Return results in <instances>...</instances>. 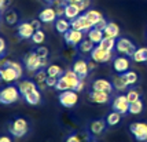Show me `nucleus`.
Returning a JSON list of instances; mask_svg holds the SVG:
<instances>
[{
    "mask_svg": "<svg viewBox=\"0 0 147 142\" xmlns=\"http://www.w3.org/2000/svg\"><path fill=\"white\" fill-rule=\"evenodd\" d=\"M122 76H124V79H125V82L128 83V86L131 87V86H135V84L138 83V73L134 71H131L129 69L128 72H125V73H122Z\"/></svg>",
    "mask_w": 147,
    "mask_h": 142,
    "instance_id": "obj_36",
    "label": "nucleus"
},
{
    "mask_svg": "<svg viewBox=\"0 0 147 142\" xmlns=\"http://www.w3.org/2000/svg\"><path fill=\"white\" fill-rule=\"evenodd\" d=\"M44 1H47V3H50V4H51V3L54 1V0H44Z\"/></svg>",
    "mask_w": 147,
    "mask_h": 142,
    "instance_id": "obj_51",
    "label": "nucleus"
},
{
    "mask_svg": "<svg viewBox=\"0 0 147 142\" xmlns=\"http://www.w3.org/2000/svg\"><path fill=\"white\" fill-rule=\"evenodd\" d=\"M17 86H18L19 92H21V95H22V97L38 88V86L36 84V82H34V80H28V79H25V80H21Z\"/></svg>",
    "mask_w": 147,
    "mask_h": 142,
    "instance_id": "obj_19",
    "label": "nucleus"
},
{
    "mask_svg": "<svg viewBox=\"0 0 147 142\" xmlns=\"http://www.w3.org/2000/svg\"><path fill=\"white\" fill-rule=\"evenodd\" d=\"M58 99H59V103L63 108H73V106H76L78 103V92L76 90L59 91Z\"/></svg>",
    "mask_w": 147,
    "mask_h": 142,
    "instance_id": "obj_6",
    "label": "nucleus"
},
{
    "mask_svg": "<svg viewBox=\"0 0 147 142\" xmlns=\"http://www.w3.org/2000/svg\"><path fill=\"white\" fill-rule=\"evenodd\" d=\"M136 46L134 44V41H131L127 37H118L115 41V51L120 55H125V57H132L134 55Z\"/></svg>",
    "mask_w": 147,
    "mask_h": 142,
    "instance_id": "obj_7",
    "label": "nucleus"
},
{
    "mask_svg": "<svg viewBox=\"0 0 147 142\" xmlns=\"http://www.w3.org/2000/svg\"><path fill=\"white\" fill-rule=\"evenodd\" d=\"M85 15H87V18L94 24V26H95L100 20L105 18L103 14L100 13V11H98V10H87V11H85Z\"/></svg>",
    "mask_w": 147,
    "mask_h": 142,
    "instance_id": "obj_32",
    "label": "nucleus"
},
{
    "mask_svg": "<svg viewBox=\"0 0 147 142\" xmlns=\"http://www.w3.org/2000/svg\"><path fill=\"white\" fill-rule=\"evenodd\" d=\"M7 4H8V0H0V11H4Z\"/></svg>",
    "mask_w": 147,
    "mask_h": 142,
    "instance_id": "obj_48",
    "label": "nucleus"
},
{
    "mask_svg": "<svg viewBox=\"0 0 147 142\" xmlns=\"http://www.w3.org/2000/svg\"><path fill=\"white\" fill-rule=\"evenodd\" d=\"M92 90H98V91H105V92H109L111 94L114 87H113V83L109 82L107 79H96L92 82Z\"/></svg>",
    "mask_w": 147,
    "mask_h": 142,
    "instance_id": "obj_18",
    "label": "nucleus"
},
{
    "mask_svg": "<svg viewBox=\"0 0 147 142\" xmlns=\"http://www.w3.org/2000/svg\"><path fill=\"white\" fill-rule=\"evenodd\" d=\"M131 134L139 142H147V123L144 122H135L129 126Z\"/></svg>",
    "mask_w": 147,
    "mask_h": 142,
    "instance_id": "obj_9",
    "label": "nucleus"
},
{
    "mask_svg": "<svg viewBox=\"0 0 147 142\" xmlns=\"http://www.w3.org/2000/svg\"><path fill=\"white\" fill-rule=\"evenodd\" d=\"M131 58L134 59L136 64H143V62H146L147 61V48L146 47H139V48H136L134 52V55H132Z\"/></svg>",
    "mask_w": 147,
    "mask_h": 142,
    "instance_id": "obj_27",
    "label": "nucleus"
},
{
    "mask_svg": "<svg viewBox=\"0 0 147 142\" xmlns=\"http://www.w3.org/2000/svg\"><path fill=\"white\" fill-rule=\"evenodd\" d=\"M4 21L7 25H15L18 22V14L14 10H7L4 13Z\"/></svg>",
    "mask_w": 147,
    "mask_h": 142,
    "instance_id": "obj_35",
    "label": "nucleus"
},
{
    "mask_svg": "<svg viewBox=\"0 0 147 142\" xmlns=\"http://www.w3.org/2000/svg\"><path fill=\"white\" fill-rule=\"evenodd\" d=\"M115 41H117V39H111V37H103V40L98 46H100V47H102V48H105V50L113 51V50H115Z\"/></svg>",
    "mask_w": 147,
    "mask_h": 142,
    "instance_id": "obj_37",
    "label": "nucleus"
},
{
    "mask_svg": "<svg viewBox=\"0 0 147 142\" xmlns=\"http://www.w3.org/2000/svg\"><path fill=\"white\" fill-rule=\"evenodd\" d=\"M111 108H113V110L121 113V115L128 113L129 112V101H128V98H127V95L118 94L117 97H114L113 102H111Z\"/></svg>",
    "mask_w": 147,
    "mask_h": 142,
    "instance_id": "obj_12",
    "label": "nucleus"
},
{
    "mask_svg": "<svg viewBox=\"0 0 147 142\" xmlns=\"http://www.w3.org/2000/svg\"><path fill=\"white\" fill-rule=\"evenodd\" d=\"M81 77L77 75L73 69H67L63 72V75L58 79V83L55 88L58 91H65V90H76L77 84L80 83Z\"/></svg>",
    "mask_w": 147,
    "mask_h": 142,
    "instance_id": "obj_2",
    "label": "nucleus"
},
{
    "mask_svg": "<svg viewBox=\"0 0 147 142\" xmlns=\"http://www.w3.org/2000/svg\"><path fill=\"white\" fill-rule=\"evenodd\" d=\"M57 83H58V77H52V76H48V77H47V82H45L47 87H50V88H55Z\"/></svg>",
    "mask_w": 147,
    "mask_h": 142,
    "instance_id": "obj_43",
    "label": "nucleus"
},
{
    "mask_svg": "<svg viewBox=\"0 0 147 142\" xmlns=\"http://www.w3.org/2000/svg\"><path fill=\"white\" fill-rule=\"evenodd\" d=\"M22 98L25 99L26 103H29L32 106H36V105H38V103L41 102V91H40V88H37V90H34L32 92L24 95Z\"/></svg>",
    "mask_w": 147,
    "mask_h": 142,
    "instance_id": "obj_24",
    "label": "nucleus"
},
{
    "mask_svg": "<svg viewBox=\"0 0 147 142\" xmlns=\"http://www.w3.org/2000/svg\"><path fill=\"white\" fill-rule=\"evenodd\" d=\"M6 48H7L6 40L3 39V37H0V57H3V55H4V52H6Z\"/></svg>",
    "mask_w": 147,
    "mask_h": 142,
    "instance_id": "obj_44",
    "label": "nucleus"
},
{
    "mask_svg": "<svg viewBox=\"0 0 147 142\" xmlns=\"http://www.w3.org/2000/svg\"><path fill=\"white\" fill-rule=\"evenodd\" d=\"M0 142H13V139L8 135H1L0 137Z\"/></svg>",
    "mask_w": 147,
    "mask_h": 142,
    "instance_id": "obj_49",
    "label": "nucleus"
},
{
    "mask_svg": "<svg viewBox=\"0 0 147 142\" xmlns=\"http://www.w3.org/2000/svg\"><path fill=\"white\" fill-rule=\"evenodd\" d=\"M95 43H92L90 39H84L80 44H78V51L81 54H91L92 50L95 48Z\"/></svg>",
    "mask_w": 147,
    "mask_h": 142,
    "instance_id": "obj_30",
    "label": "nucleus"
},
{
    "mask_svg": "<svg viewBox=\"0 0 147 142\" xmlns=\"http://www.w3.org/2000/svg\"><path fill=\"white\" fill-rule=\"evenodd\" d=\"M41 24H43V22H41L40 20H33V21H32V25H33V28H34L36 31L41 29Z\"/></svg>",
    "mask_w": 147,
    "mask_h": 142,
    "instance_id": "obj_47",
    "label": "nucleus"
},
{
    "mask_svg": "<svg viewBox=\"0 0 147 142\" xmlns=\"http://www.w3.org/2000/svg\"><path fill=\"white\" fill-rule=\"evenodd\" d=\"M21 97L22 95L19 92L18 86H7L0 90V103H3V105L15 103Z\"/></svg>",
    "mask_w": 147,
    "mask_h": 142,
    "instance_id": "obj_4",
    "label": "nucleus"
},
{
    "mask_svg": "<svg viewBox=\"0 0 147 142\" xmlns=\"http://www.w3.org/2000/svg\"><path fill=\"white\" fill-rule=\"evenodd\" d=\"M24 65H25V68L29 72H34L36 73L37 71L44 69V68L48 66V58H41V57L37 55L36 51H32L24 57Z\"/></svg>",
    "mask_w": 147,
    "mask_h": 142,
    "instance_id": "obj_3",
    "label": "nucleus"
},
{
    "mask_svg": "<svg viewBox=\"0 0 147 142\" xmlns=\"http://www.w3.org/2000/svg\"><path fill=\"white\" fill-rule=\"evenodd\" d=\"M47 77H48V73H47V71H44V69H40V71L36 72V75H34V82H36V84L38 86L40 90L47 88V84H45Z\"/></svg>",
    "mask_w": 147,
    "mask_h": 142,
    "instance_id": "obj_26",
    "label": "nucleus"
},
{
    "mask_svg": "<svg viewBox=\"0 0 147 142\" xmlns=\"http://www.w3.org/2000/svg\"><path fill=\"white\" fill-rule=\"evenodd\" d=\"M106 25H107V21H106L105 18H103V20L99 21V22H98V24H96V25L94 26V28H96V29H99V31H103V29L106 28Z\"/></svg>",
    "mask_w": 147,
    "mask_h": 142,
    "instance_id": "obj_45",
    "label": "nucleus"
},
{
    "mask_svg": "<svg viewBox=\"0 0 147 142\" xmlns=\"http://www.w3.org/2000/svg\"><path fill=\"white\" fill-rule=\"evenodd\" d=\"M36 52H37L38 57H41V58H48L50 50H48L45 46H38L37 48H36Z\"/></svg>",
    "mask_w": 147,
    "mask_h": 142,
    "instance_id": "obj_41",
    "label": "nucleus"
},
{
    "mask_svg": "<svg viewBox=\"0 0 147 142\" xmlns=\"http://www.w3.org/2000/svg\"><path fill=\"white\" fill-rule=\"evenodd\" d=\"M34 28H33L32 22H21L17 28V33H18V37L24 40H28V39H32L33 33H34Z\"/></svg>",
    "mask_w": 147,
    "mask_h": 142,
    "instance_id": "obj_15",
    "label": "nucleus"
},
{
    "mask_svg": "<svg viewBox=\"0 0 147 142\" xmlns=\"http://www.w3.org/2000/svg\"><path fill=\"white\" fill-rule=\"evenodd\" d=\"M63 36H65V41H66V44L69 47H78V44L85 37V33L81 32V31H77V29H69Z\"/></svg>",
    "mask_w": 147,
    "mask_h": 142,
    "instance_id": "obj_11",
    "label": "nucleus"
},
{
    "mask_svg": "<svg viewBox=\"0 0 147 142\" xmlns=\"http://www.w3.org/2000/svg\"><path fill=\"white\" fill-rule=\"evenodd\" d=\"M90 57L92 61H95L96 64H107L110 61H113V51L105 50L100 46H95V48L92 50L90 54Z\"/></svg>",
    "mask_w": 147,
    "mask_h": 142,
    "instance_id": "obj_8",
    "label": "nucleus"
},
{
    "mask_svg": "<svg viewBox=\"0 0 147 142\" xmlns=\"http://www.w3.org/2000/svg\"><path fill=\"white\" fill-rule=\"evenodd\" d=\"M66 4H67L66 0H54L51 3V6L54 7L58 18H59V17H65V7H66Z\"/></svg>",
    "mask_w": 147,
    "mask_h": 142,
    "instance_id": "obj_31",
    "label": "nucleus"
},
{
    "mask_svg": "<svg viewBox=\"0 0 147 142\" xmlns=\"http://www.w3.org/2000/svg\"><path fill=\"white\" fill-rule=\"evenodd\" d=\"M125 95H127V98H128L129 103H131V102H135V101H138V99H140V91L136 90V88H128Z\"/></svg>",
    "mask_w": 147,
    "mask_h": 142,
    "instance_id": "obj_40",
    "label": "nucleus"
},
{
    "mask_svg": "<svg viewBox=\"0 0 147 142\" xmlns=\"http://www.w3.org/2000/svg\"><path fill=\"white\" fill-rule=\"evenodd\" d=\"M65 142H90L88 134H70Z\"/></svg>",
    "mask_w": 147,
    "mask_h": 142,
    "instance_id": "obj_38",
    "label": "nucleus"
},
{
    "mask_svg": "<svg viewBox=\"0 0 147 142\" xmlns=\"http://www.w3.org/2000/svg\"><path fill=\"white\" fill-rule=\"evenodd\" d=\"M113 69L117 73H125L131 69V61H129V57H125V55H118L113 59Z\"/></svg>",
    "mask_w": 147,
    "mask_h": 142,
    "instance_id": "obj_13",
    "label": "nucleus"
},
{
    "mask_svg": "<svg viewBox=\"0 0 147 142\" xmlns=\"http://www.w3.org/2000/svg\"><path fill=\"white\" fill-rule=\"evenodd\" d=\"M87 36H88V39H90L92 43H95V44L98 46L103 40L105 33H103V31H99V29H96V28H92L90 32L87 33Z\"/></svg>",
    "mask_w": 147,
    "mask_h": 142,
    "instance_id": "obj_28",
    "label": "nucleus"
},
{
    "mask_svg": "<svg viewBox=\"0 0 147 142\" xmlns=\"http://www.w3.org/2000/svg\"><path fill=\"white\" fill-rule=\"evenodd\" d=\"M58 18L57 13L54 10V7H45L43 8L40 13H38V20L41 21L43 24H51V22H55Z\"/></svg>",
    "mask_w": 147,
    "mask_h": 142,
    "instance_id": "obj_16",
    "label": "nucleus"
},
{
    "mask_svg": "<svg viewBox=\"0 0 147 142\" xmlns=\"http://www.w3.org/2000/svg\"><path fill=\"white\" fill-rule=\"evenodd\" d=\"M146 62H147V61H146Z\"/></svg>",
    "mask_w": 147,
    "mask_h": 142,
    "instance_id": "obj_55",
    "label": "nucleus"
},
{
    "mask_svg": "<svg viewBox=\"0 0 147 142\" xmlns=\"http://www.w3.org/2000/svg\"><path fill=\"white\" fill-rule=\"evenodd\" d=\"M121 113H118V112H115V110H113L111 113H109L107 115V117H106V123H107V126H110V127H114V126H117L118 123L121 122Z\"/></svg>",
    "mask_w": 147,
    "mask_h": 142,
    "instance_id": "obj_34",
    "label": "nucleus"
},
{
    "mask_svg": "<svg viewBox=\"0 0 147 142\" xmlns=\"http://www.w3.org/2000/svg\"><path fill=\"white\" fill-rule=\"evenodd\" d=\"M66 1H67V3H76L77 0H66Z\"/></svg>",
    "mask_w": 147,
    "mask_h": 142,
    "instance_id": "obj_50",
    "label": "nucleus"
},
{
    "mask_svg": "<svg viewBox=\"0 0 147 142\" xmlns=\"http://www.w3.org/2000/svg\"><path fill=\"white\" fill-rule=\"evenodd\" d=\"M144 109V103L142 99H138V101H135V102H131L129 103V112L131 115H140Z\"/></svg>",
    "mask_w": 147,
    "mask_h": 142,
    "instance_id": "obj_33",
    "label": "nucleus"
},
{
    "mask_svg": "<svg viewBox=\"0 0 147 142\" xmlns=\"http://www.w3.org/2000/svg\"><path fill=\"white\" fill-rule=\"evenodd\" d=\"M32 41L34 43V44L37 46H41L43 43L45 41V33L41 31V29H38V31H34V33H33L32 36Z\"/></svg>",
    "mask_w": 147,
    "mask_h": 142,
    "instance_id": "obj_39",
    "label": "nucleus"
},
{
    "mask_svg": "<svg viewBox=\"0 0 147 142\" xmlns=\"http://www.w3.org/2000/svg\"><path fill=\"white\" fill-rule=\"evenodd\" d=\"M106 126H107V123L105 122V120H94V122L90 124V132L92 135H100L105 132V130H106Z\"/></svg>",
    "mask_w": 147,
    "mask_h": 142,
    "instance_id": "obj_23",
    "label": "nucleus"
},
{
    "mask_svg": "<svg viewBox=\"0 0 147 142\" xmlns=\"http://www.w3.org/2000/svg\"><path fill=\"white\" fill-rule=\"evenodd\" d=\"M113 87H114L117 91H125L129 88L128 83L125 82V79H124V76H122V73H118V75H115L114 77H113Z\"/></svg>",
    "mask_w": 147,
    "mask_h": 142,
    "instance_id": "obj_25",
    "label": "nucleus"
},
{
    "mask_svg": "<svg viewBox=\"0 0 147 142\" xmlns=\"http://www.w3.org/2000/svg\"><path fill=\"white\" fill-rule=\"evenodd\" d=\"M88 98H90L91 102L99 103V105H103V103H107V102H109L110 94H109V92H105V91L91 90V92L88 94Z\"/></svg>",
    "mask_w": 147,
    "mask_h": 142,
    "instance_id": "obj_17",
    "label": "nucleus"
},
{
    "mask_svg": "<svg viewBox=\"0 0 147 142\" xmlns=\"http://www.w3.org/2000/svg\"><path fill=\"white\" fill-rule=\"evenodd\" d=\"M71 69L76 72L80 77H87V76L90 75V72H91L90 65H88V61H85V59H83V58L76 59V61L73 62Z\"/></svg>",
    "mask_w": 147,
    "mask_h": 142,
    "instance_id": "obj_14",
    "label": "nucleus"
},
{
    "mask_svg": "<svg viewBox=\"0 0 147 142\" xmlns=\"http://www.w3.org/2000/svg\"><path fill=\"white\" fill-rule=\"evenodd\" d=\"M69 29H71V24L67 18H65V17H59V18H57V21H55V31H57L58 33L65 35Z\"/></svg>",
    "mask_w": 147,
    "mask_h": 142,
    "instance_id": "obj_22",
    "label": "nucleus"
},
{
    "mask_svg": "<svg viewBox=\"0 0 147 142\" xmlns=\"http://www.w3.org/2000/svg\"><path fill=\"white\" fill-rule=\"evenodd\" d=\"M84 87H85V82H84V77H81V80H80V83L77 84L76 91H77V92H80V91H83V90H84Z\"/></svg>",
    "mask_w": 147,
    "mask_h": 142,
    "instance_id": "obj_46",
    "label": "nucleus"
},
{
    "mask_svg": "<svg viewBox=\"0 0 147 142\" xmlns=\"http://www.w3.org/2000/svg\"><path fill=\"white\" fill-rule=\"evenodd\" d=\"M90 142H95V141H90Z\"/></svg>",
    "mask_w": 147,
    "mask_h": 142,
    "instance_id": "obj_53",
    "label": "nucleus"
},
{
    "mask_svg": "<svg viewBox=\"0 0 147 142\" xmlns=\"http://www.w3.org/2000/svg\"><path fill=\"white\" fill-rule=\"evenodd\" d=\"M0 83H3V80H1V72H0Z\"/></svg>",
    "mask_w": 147,
    "mask_h": 142,
    "instance_id": "obj_52",
    "label": "nucleus"
},
{
    "mask_svg": "<svg viewBox=\"0 0 147 142\" xmlns=\"http://www.w3.org/2000/svg\"><path fill=\"white\" fill-rule=\"evenodd\" d=\"M8 131L10 134L15 138H22L28 134L29 131V123L26 122V119H22V117H18L13 122L10 123L8 126Z\"/></svg>",
    "mask_w": 147,
    "mask_h": 142,
    "instance_id": "obj_5",
    "label": "nucleus"
},
{
    "mask_svg": "<svg viewBox=\"0 0 147 142\" xmlns=\"http://www.w3.org/2000/svg\"><path fill=\"white\" fill-rule=\"evenodd\" d=\"M76 4L80 7L81 11H87V8H90L91 6V0H80V1H76Z\"/></svg>",
    "mask_w": 147,
    "mask_h": 142,
    "instance_id": "obj_42",
    "label": "nucleus"
},
{
    "mask_svg": "<svg viewBox=\"0 0 147 142\" xmlns=\"http://www.w3.org/2000/svg\"><path fill=\"white\" fill-rule=\"evenodd\" d=\"M105 37H111V39H118L120 37V26L115 22H107L106 28L103 29Z\"/></svg>",
    "mask_w": 147,
    "mask_h": 142,
    "instance_id": "obj_21",
    "label": "nucleus"
},
{
    "mask_svg": "<svg viewBox=\"0 0 147 142\" xmlns=\"http://www.w3.org/2000/svg\"><path fill=\"white\" fill-rule=\"evenodd\" d=\"M71 24V29H77V31H81L84 33H88L94 28V24L91 22L85 14H80L76 20L70 21Z\"/></svg>",
    "mask_w": 147,
    "mask_h": 142,
    "instance_id": "obj_10",
    "label": "nucleus"
},
{
    "mask_svg": "<svg viewBox=\"0 0 147 142\" xmlns=\"http://www.w3.org/2000/svg\"><path fill=\"white\" fill-rule=\"evenodd\" d=\"M77 1H80V0H77Z\"/></svg>",
    "mask_w": 147,
    "mask_h": 142,
    "instance_id": "obj_54",
    "label": "nucleus"
},
{
    "mask_svg": "<svg viewBox=\"0 0 147 142\" xmlns=\"http://www.w3.org/2000/svg\"><path fill=\"white\" fill-rule=\"evenodd\" d=\"M81 13L83 11L80 10V7L77 6L76 3H67L66 7H65V18H67L69 21L76 20Z\"/></svg>",
    "mask_w": 147,
    "mask_h": 142,
    "instance_id": "obj_20",
    "label": "nucleus"
},
{
    "mask_svg": "<svg viewBox=\"0 0 147 142\" xmlns=\"http://www.w3.org/2000/svg\"><path fill=\"white\" fill-rule=\"evenodd\" d=\"M0 72H1V80L7 84H11L22 77L24 66H22V64H19L17 61H10L8 59L7 64L0 68Z\"/></svg>",
    "mask_w": 147,
    "mask_h": 142,
    "instance_id": "obj_1",
    "label": "nucleus"
},
{
    "mask_svg": "<svg viewBox=\"0 0 147 142\" xmlns=\"http://www.w3.org/2000/svg\"><path fill=\"white\" fill-rule=\"evenodd\" d=\"M47 73H48V76H52V77H61L62 75H63V68L61 66V65H57V64H51L47 66Z\"/></svg>",
    "mask_w": 147,
    "mask_h": 142,
    "instance_id": "obj_29",
    "label": "nucleus"
}]
</instances>
